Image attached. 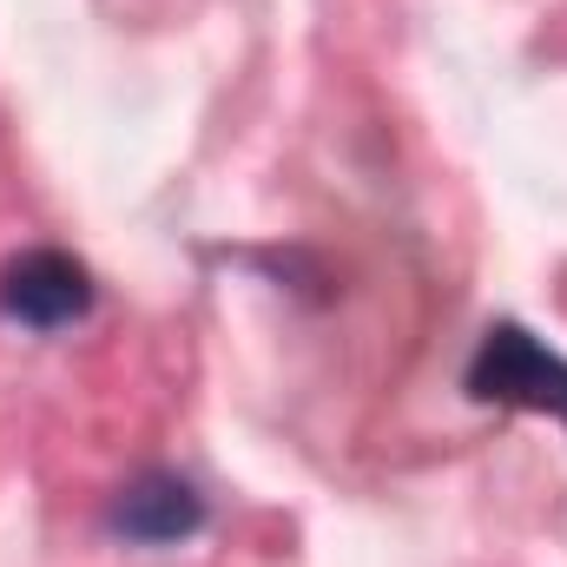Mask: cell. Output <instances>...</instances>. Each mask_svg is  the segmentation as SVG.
<instances>
[{"label":"cell","mask_w":567,"mask_h":567,"mask_svg":"<svg viewBox=\"0 0 567 567\" xmlns=\"http://www.w3.org/2000/svg\"><path fill=\"white\" fill-rule=\"evenodd\" d=\"M468 396L502 403V410H535L567 423V357H555L535 330L522 323H488V337L468 357Z\"/></svg>","instance_id":"1"},{"label":"cell","mask_w":567,"mask_h":567,"mask_svg":"<svg viewBox=\"0 0 567 567\" xmlns=\"http://www.w3.org/2000/svg\"><path fill=\"white\" fill-rule=\"evenodd\" d=\"M0 310L27 330H66L93 310V271L73 258V251H53V245H33L20 258H7L0 271Z\"/></svg>","instance_id":"2"},{"label":"cell","mask_w":567,"mask_h":567,"mask_svg":"<svg viewBox=\"0 0 567 567\" xmlns=\"http://www.w3.org/2000/svg\"><path fill=\"white\" fill-rule=\"evenodd\" d=\"M113 528H120L126 542H145V548L185 542V535L205 528V495H198L185 475H172V468H145V475H133V482L120 488Z\"/></svg>","instance_id":"3"}]
</instances>
